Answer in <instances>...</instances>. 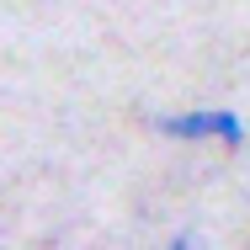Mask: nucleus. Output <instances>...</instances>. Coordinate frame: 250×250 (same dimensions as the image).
Wrapping results in <instances>:
<instances>
[{"label": "nucleus", "instance_id": "f257e3e1", "mask_svg": "<svg viewBox=\"0 0 250 250\" xmlns=\"http://www.w3.org/2000/svg\"><path fill=\"white\" fill-rule=\"evenodd\" d=\"M160 133L170 139H224L229 149L245 144V123L234 112H187V117H160Z\"/></svg>", "mask_w": 250, "mask_h": 250}]
</instances>
